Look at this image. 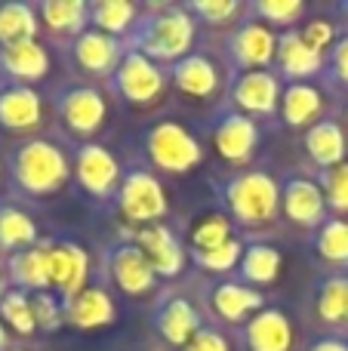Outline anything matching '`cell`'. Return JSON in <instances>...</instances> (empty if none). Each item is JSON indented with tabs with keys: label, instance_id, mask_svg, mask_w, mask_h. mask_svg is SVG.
Wrapping results in <instances>:
<instances>
[{
	"label": "cell",
	"instance_id": "obj_37",
	"mask_svg": "<svg viewBox=\"0 0 348 351\" xmlns=\"http://www.w3.org/2000/svg\"><path fill=\"white\" fill-rule=\"evenodd\" d=\"M188 12L195 16L197 25L207 28H232L240 25L247 16V3L240 0H188Z\"/></svg>",
	"mask_w": 348,
	"mask_h": 351
},
{
	"label": "cell",
	"instance_id": "obj_23",
	"mask_svg": "<svg viewBox=\"0 0 348 351\" xmlns=\"http://www.w3.org/2000/svg\"><path fill=\"white\" fill-rule=\"evenodd\" d=\"M117 302L105 284H86L77 296L65 299V324L74 330H99L114 324Z\"/></svg>",
	"mask_w": 348,
	"mask_h": 351
},
{
	"label": "cell",
	"instance_id": "obj_39",
	"mask_svg": "<svg viewBox=\"0 0 348 351\" xmlns=\"http://www.w3.org/2000/svg\"><path fill=\"white\" fill-rule=\"evenodd\" d=\"M228 241H234V222L225 213H210V216H201L191 225L188 253L191 250H197V253H201V250H216Z\"/></svg>",
	"mask_w": 348,
	"mask_h": 351
},
{
	"label": "cell",
	"instance_id": "obj_24",
	"mask_svg": "<svg viewBox=\"0 0 348 351\" xmlns=\"http://www.w3.org/2000/svg\"><path fill=\"white\" fill-rule=\"evenodd\" d=\"M327 111V93L321 90L314 80H302V84H284L281 96V121L290 130H308L318 121H324Z\"/></svg>",
	"mask_w": 348,
	"mask_h": 351
},
{
	"label": "cell",
	"instance_id": "obj_27",
	"mask_svg": "<svg viewBox=\"0 0 348 351\" xmlns=\"http://www.w3.org/2000/svg\"><path fill=\"white\" fill-rule=\"evenodd\" d=\"M40 28L53 34L55 40H68L80 37L90 28V3L86 0H40L34 3Z\"/></svg>",
	"mask_w": 348,
	"mask_h": 351
},
{
	"label": "cell",
	"instance_id": "obj_31",
	"mask_svg": "<svg viewBox=\"0 0 348 351\" xmlns=\"http://www.w3.org/2000/svg\"><path fill=\"white\" fill-rule=\"evenodd\" d=\"M37 243H40V231L31 213H25L12 200H0V253L12 256Z\"/></svg>",
	"mask_w": 348,
	"mask_h": 351
},
{
	"label": "cell",
	"instance_id": "obj_15",
	"mask_svg": "<svg viewBox=\"0 0 348 351\" xmlns=\"http://www.w3.org/2000/svg\"><path fill=\"white\" fill-rule=\"evenodd\" d=\"M123 53H127V43L117 40V37H108L96 28H86L80 37H74L68 43V59H71L74 71L80 77L90 80H105L108 84L111 74L117 71Z\"/></svg>",
	"mask_w": 348,
	"mask_h": 351
},
{
	"label": "cell",
	"instance_id": "obj_2",
	"mask_svg": "<svg viewBox=\"0 0 348 351\" xmlns=\"http://www.w3.org/2000/svg\"><path fill=\"white\" fill-rule=\"evenodd\" d=\"M197 22L185 3H151L142 6V19L136 25L127 47L139 49L151 62L170 68L188 53H195Z\"/></svg>",
	"mask_w": 348,
	"mask_h": 351
},
{
	"label": "cell",
	"instance_id": "obj_26",
	"mask_svg": "<svg viewBox=\"0 0 348 351\" xmlns=\"http://www.w3.org/2000/svg\"><path fill=\"white\" fill-rule=\"evenodd\" d=\"M302 148H306L308 160H312L321 173L345 164L348 136H345L343 121H336V117H324V121H318L314 127H308L306 136H302Z\"/></svg>",
	"mask_w": 348,
	"mask_h": 351
},
{
	"label": "cell",
	"instance_id": "obj_48",
	"mask_svg": "<svg viewBox=\"0 0 348 351\" xmlns=\"http://www.w3.org/2000/svg\"><path fill=\"white\" fill-rule=\"evenodd\" d=\"M6 287H10V280H6V268L0 265V296L6 293Z\"/></svg>",
	"mask_w": 348,
	"mask_h": 351
},
{
	"label": "cell",
	"instance_id": "obj_11",
	"mask_svg": "<svg viewBox=\"0 0 348 351\" xmlns=\"http://www.w3.org/2000/svg\"><path fill=\"white\" fill-rule=\"evenodd\" d=\"M277 40H281V34H275V28L244 16V22L234 25L225 40V65L232 68V74L275 68Z\"/></svg>",
	"mask_w": 348,
	"mask_h": 351
},
{
	"label": "cell",
	"instance_id": "obj_42",
	"mask_svg": "<svg viewBox=\"0 0 348 351\" xmlns=\"http://www.w3.org/2000/svg\"><path fill=\"white\" fill-rule=\"evenodd\" d=\"M299 34H302V40L314 49V53H321L327 59V53L336 47V40L343 37V31H339V22L318 16V19H308V22L299 28Z\"/></svg>",
	"mask_w": 348,
	"mask_h": 351
},
{
	"label": "cell",
	"instance_id": "obj_25",
	"mask_svg": "<svg viewBox=\"0 0 348 351\" xmlns=\"http://www.w3.org/2000/svg\"><path fill=\"white\" fill-rule=\"evenodd\" d=\"M324 56L314 53L299 31H284L277 40V59H275V71L281 80L287 84H302V80H314L324 71Z\"/></svg>",
	"mask_w": 348,
	"mask_h": 351
},
{
	"label": "cell",
	"instance_id": "obj_46",
	"mask_svg": "<svg viewBox=\"0 0 348 351\" xmlns=\"http://www.w3.org/2000/svg\"><path fill=\"white\" fill-rule=\"evenodd\" d=\"M0 351H10V333H6L3 321H0Z\"/></svg>",
	"mask_w": 348,
	"mask_h": 351
},
{
	"label": "cell",
	"instance_id": "obj_14",
	"mask_svg": "<svg viewBox=\"0 0 348 351\" xmlns=\"http://www.w3.org/2000/svg\"><path fill=\"white\" fill-rule=\"evenodd\" d=\"M284 96V80L277 77L275 68H262V71H238L232 74L228 84V105L250 117H271L281 111Z\"/></svg>",
	"mask_w": 348,
	"mask_h": 351
},
{
	"label": "cell",
	"instance_id": "obj_5",
	"mask_svg": "<svg viewBox=\"0 0 348 351\" xmlns=\"http://www.w3.org/2000/svg\"><path fill=\"white\" fill-rule=\"evenodd\" d=\"M55 121L68 133V139H77L80 145L90 142L108 121V96L102 86L90 80H68L53 93Z\"/></svg>",
	"mask_w": 348,
	"mask_h": 351
},
{
	"label": "cell",
	"instance_id": "obj_18",
	"mask_svg": "<svg viewBox=\"0 0 348 351\" xmlns=\"http://www.w3.org/2000/svg\"><path fill=\"white\" fill-rule=\"evenodd\" d=\"M133 241L139 243V250L145 253V259L151 262L154 274L164 280H176L188 265V247L179 237V231L166 222L142 225L133 231Z\"/></svg>",
	"mask_w": 348,
	"mask_h": 351
},
{
	"label": "cell",
	"instance_id": "obj_4",
	"mask_svg": "<svg viewBox=\"0 0 348 351\" xmlns=\"http://www.w3.org/2000/svg\"><path fill=\"white\" fill-rule=\"evenodd\" d=\"M142 154L148 167L170 176H185L203 164V145L182 121L158 117L142 133Z\"/></svg>",
	"mask_w": 348,
	"mask_h": 351
},
{
	"label": "cell",
	"instance_id": "obj_35",
	"mask_svg": "<svg viewBox=\"0 0 348 351\" xmlns=\"http://www.w3.org/2000/svg\"><path fill=\"white\" fill-rule=\"evenodd\" d=\"M247 16L284 34V31H293V25L306 16V3L302 0H253L247 3Z\"/></svg>",
	"mask_w": 348,
	"mask_h": 351
},
{
	"label": "cell",
	"instance_id": "obj_9",
	"mask_svg": "<svg viewBox=\"0 0 348 351\" xmlns=\"http://www.w3.org/2000/svg\"><path fill=\"white\" fill-rule=\"evenodd\" d=\"M207 133H210V145L216 148V154L232 167L250 164L259 142H262L259 121L244 114V111H238L234 105H222V108L213 111V117L207 123Z\"/></svg>",
	"mask_w": 348,
	"mask_h": 351
},
{
	"label": "cell",
	"instance_id": "obj_1",
	"mask_svg": "<svg viewBox=\"0 0 348 351\" xmlns=\"http://www.w3.org/2000/svg\"><path fill=\"white\" fill-rule=\"evenodd\" d=\"M6 173H10V185L22 197L40 200L65 188V182L74 176V154L55 139L28 136L10 148Z\"/></svg>",
	"mask_w": 348,
	"mask_h": 351
},
{
	"label": "cell",
	"instance_id": "obj_40",
	"mask_svg": "<svg viewBox=\"0 0 348 351\" xmlns=\"http://www.w3.org/2000/svg\"><path fill=\"white\" fill-rule=\"evenodd\" d=\"M31 305H34V321L40 333H55L65 327V299L53 290L31 293Z\"/></svg>",
	"mask_w": 348,
	"mask_h": 351
},
{
	"label": "cell",
	"instance_id": "obj_47",
	"mask_svg": "<svg viewBox=\"0 0 348 351\" xmlns=\"http://www.w3.org/2000/svg\"><path fill=\"white\" fill-rule=\"evenodd\" d=\"M336 16L348 25V0H343V3H336Z\"/></svg>",
	"mask_w": 348,
	"mask_h": 351
},
{
	"label": "cell",
	"instance_id": "obj_43",
	"mask_svg": "<svg viewBox=\"0 0 348 351\" xmlns=\"http://www.w3.org/2000/svg\"><path fill=\"white\" fill-rule=\"evenodd\" d=\"M324 80H327V86L348 90V31H343V37L336 40V47L327 53Z\"/></svg>",
	"mask_w": 348,
	"mask_h": 351
},
{
	"label": "cell",
	"instance_id": "obj_44",
	"mask_svg": "<svg viewBox=\"0 0 348 351\" xmlns=\"http://www.w3.org/2000/svg\"><path fill=\"white\" fill-rule=\"evenodd\" d=\"M182 351H232V339L219 327H210L207 324Z\"/></svg>",
	"mask_w": 348,
	"mask_h": 351
},
{
	"label": "cell",
	"instance_id": "obj_16",
	"mask_svg": "<svg viewBox=\"0 0 348 351\" xmlns=\"http://www.w3.org/2000/svg\"><path fill=\"white\" fill-rule=\"evenodd\" d=\"M281 213L287 216V222L299 225V228L314 234L330 219L327 216L330 206H327L321 179H312L306 173H290L281 182Z\"/></svg>",
	"mask_w": 348,
	"mask_h": 351
},
{
	"label": "cell",
	"instance_id": "obj_6",
	"mask_svg": "<svg viewBox=\"0 0 348 351\" xmlns=\"http://www.w3.org/2000/svg\"><path fill=\"white\" fill-rule=\"evenodd\" d=\"M114 210L133 228L154 225L166 219V213H170L166 188L148 164H136L123 170L121 188H117V197H114Z\"/></svg>",
	"mask_w": 348,
	"mask_h": 351
},
{
	"label": "cell",
	"instance_id": "obj_19",
	"mask_svg": "<svg viewBox=\"0 0 348 351\" xmlns=\"http://www.w3.org/2000/svg\"><path fill=\"white\" fill-rule=\"evenodd\" d=\"M49 290L71 299L90 284V253L74 241H47Z\"/></svg>",
	"mask_w": 348,
	"mask_h": 351
},
{
	"label": "cell",
	"instance_id": "obj_34",
	"mask_svg": "<svg viewBox=\"0 0 348 351\" xmlns=\"http://www.w3.org/2000/svg\"><path fill=\"white\" fill-rule=\"evenodd\" d=\"M312 247L318 253V259L339 265V268H348V219L330 216L312 234Z\"/></svg>",
	"mask_w": 348,
	"mask_h": 351
},
{
	"label": "cell",
	"instance_id": "obj_36",
	"mask_svg": "<svg viewBox=\"0 0 348 351\" xmlns=\"http://www.w3.org/2000/svg\"><path fill=\"white\" fill-rule=\"evenodd\" d=\"M0 321L6 324V330H12L18 336H34L37 321H34L31 293L18 290V287H6V293L0 296Z\"/></svg>",
	"mask_w": 348,
	"mask_h": 351
},
{
	"label": "cell",
	"instance_id": "obj_17",
	"mask_svg": "<svg viewBox=\"0 0 348 351\" xmlns=\"http://www.w3.org/2000/svg\"><path fill=\"white\" fill-rule=\"evenodd\" d=\"M203 302H207L210 315L222 324H232V327H244L253 315L265 308V296L262 290L244 284L238 278H219L207 287L203 293Z\"/></svg>",
	"mask_w": 348,
	"mask_h": 351
},
{
	"label": "cell",
	"instance_id": "obj_49",
	"mask_svg": "<svg viewBox=\"0 0 348 351\" xmlns=\"http://www.w3.org/2000/svg\"><path fill=\"white\" fill-rule=\"evenodd\" d=\"M343 117H345V123H348V102L343 105Z\"/></svg>",
	"mask_w": 348,
	"mask_h": 351
},
{
	"label": "cell",
	"instance_id": "obj_22",
	"mask_svg": "<svg viewBox=\"0 0 348 351\" xmlns=\"http://www.w3.org/2000/svg\"><path fill=\"white\" fill-rule=\"evenodd\" d=\"M240 342L247 351H293V321L284 308L265 305L240 327Z\"/></svg>",
	"mask_w": 348,
	"mask_h": 351
},
{
	"label": "cell",
	"instance_id": "obj_3",
	"mask_svg": "<svg viewBox=\"0 0 348 351\" xmlns=\"http://www.w3.org/2000/svg\"><path fill=\"white\" fill-rule=\"evenodd\" d=\"M225 216L240 228H265L281 213V182L269 170H234L213 182Z\"/></svg>",
	"mask_w": 348,
	"mask_h": 351
},
{
	"label": "cell",
	"instance_id": "obj_20",
	"mask_svg": "<svg viewBox=\"0 0 348 351\" xmlns=\"http://www.w3.org/2000/svg\"><path fill=\"white\" fill-rule=\"evenodd\" d=\"M43 96L34 86L0 84V130L12 136H28L43 123Z\"/></svg>",
	"mask_w": 348,
	"mask_h": 351
},
{
	"label": "cell",
	"instance_id": "obj_50",
	"mask_svg": "<svg viewBox=\"0 0 348 351\" xmlns=\"http://www.w3.org/2000/svg\"><path fill=\"white\" fill-rule=\"evenodd\" d=\"M10 351H22V348H10Z\"/></svg>",
	"mask_w": 348,
	"mask_h": 351
},
{
	"label": "cell",
	"instance_id": "obj_10",
	"mask_svg": "<svg viewBox=\"0 0 348 351\" xmlns=\"http://www.w3.org/2000/svg\"><path fill=\"white\" fill-rule=\"evenodd\" d=\"M123 179V167L117 154L102 142H84L74 148V182L90 200L102 206H114L117 188Z\"/></svg>",
	"mask_w": 348,
	"mask_h": 351
},
{
	"label": "cell",
	"instance_id": "obj_45",
	"mask_svg": "<svg viewBox=\"0 0 348 351\" xmlns=\"http://www.w3.org/2000/svg\"><path fill=\"white\" fill-rule=\"evenodd\" d=\"M306 351H348V336H339V333L314 336Z\"/></svg>",
	"mask_w": 348,
	"mask_h": 351
},
{
	"label": "cell",
	"instance_id": "obj_41",
	"mask_svg": "<svg viewBox=\"0 0 348 351\" xmlns=\"http://www.w3.org/2000/svg\"><path fill=\"white\" fill-rule=\"evenodd\" d=\"M321 188H324V197L330 213H336L339 219L348 216V160L333 170L321 173Z\"/></svg>",
	"mask_w": 348,
	"mask_h": 351
},
{
	"label": "cell",
	"instance_id": "obj_30",
	"mask_svg": "<svg viewBox=\"0 0 348 351\" xmlns=\"http://www.w3.org/2000/svg\"><path fill=\"white\" fill-rule=\"evenodd\" d=\"M284 265V256L275 243L269 241H247L244 256H240V265H238V280L250 287H269L277 280Z\"/></svg>",
	"mask_w": 348,
	"mask_h": 351
},
{
	"label": "cell",
	"instance_id": "obj_32",
	"mask_svg": "<svg viewBox=\"0 0 348 351\" xmlns=\"http://www.w3.org/2000/svg\"><path fill=\"white\" fill-rule=\"evenodd\" d=\"M314 315L327 327L348 330V271L327 274L314 290Z\"/></svg>",
	"mask_w": 348,
	"mask_h": 351
},
{
	"label": "cell",
	"instance_id": "obj_12",
	"mask_svg": "<svg viewBox=\"0 0 348 351\" xmlns=\"http://www.w3.org/2000/svg\"><path fill=\"white\" fill-rule=\"evenodd\" d=\"M151 327H154V333L160 336L164 346H170L173 351H182L207 327V321H203L201 308H197V302L191 296H185V293H179V290H166V293H160V299L154 302Z\"/></svg>",
	"mask_w": 348,
	"mask_h": 351
},
{
	"label": "cell",
	"instance_id": "obj_29",
	"mask_svg": "<svg viewBox=\"0 0 348 351\" xmlns=\"http://www.w3.org/2000/svg\"><path fill=\"white\" fill-rule=\"evenodd\" d=\"M6 280L10 287H18L25 293L49 290V268H47V241L37 247H28L22 253L6 256Z\"/></svg>",
	"mask_w": 348,
	"mask_h": 351
},
{
	"label": "cell",
	"instance_id": "obj_33",
	"mask_svg": "<svg viewBox=\"0 0 348 351\" xmlns=\"http://www.w3.org/2000/svg\"><path fill=\"white\" fill-rule=\"evenodd\" d=\"M37 31H40V19H37L34 3H22V0L0 3V47L37 40Z\"/></svg>",
	"mask_w": 348,
	"mask_h": 351
},
{
	"label": "cell",
	"instance_id": "obj_21",
	"mask_svg": "<svg viewBox=\"0 0 348 351\" xmlns=\"http://www.w3.org/2000/svg\"><path fill=\"white\" fill-rule=\"evenodd\" d=\"M49 49L40 40H22L0 47V84L34 86L49 74Z\"/></svg>",
	"mask_w": 348,
	"mask_h": 351
},
{
	"label": "cell",
	"instance_id": "obj_13",
	"mask_svg": "<svg viewBox=\"0 0 348 351\" xmlns=\"http://www.w3.org/2000/svg\"><path fill=\"white\" fill-rule=\"evenodd\" d=\"M232 68L222 65L219 59H213L203 49H195L185 59H179L176 65H170V86L182 96L191 99H219L222 93H228V77Z\"/></svg>",
	"mask_w": 348,
	"mask_h": 351
},
{
	"label": "cell",
	"instance_id": "obj_28",
	"mask_svg": "<svg viewBox=\"0 0 348 351\" xmlns=\"http://www.w3.org/2000/svg\"><path fill=\"white\" fill-rule=\"evenodd\" d=\"M142 19V6L133 0H90V28L127 43Z\"/></svg>",
	"mask_w": 348,
	"mask_h": 351
},
{
	"label": "cell",
	"instance_id": "obj_8",
	"mask_svg": "<svg viewBox=\"0 0 348 351\" xmlns=\"http://www.w3.org/2000/svg\"><path fill=\"white\" fill-rule=\"evenodd\" d=\"M102 271H105V284L114 287L121 296L129 299L151 296L160 280L133 237H121V241L108 243L102 250Z\"/></svg>",
	"mask_w": 348,
	"mask_h": 351
},
{
	"label": "cell",
	"instance_id": "obj_7",
	"mask_svg": "<svg viewBox=\"0 0 348 351\" xmlns=\"http://www.w3.org/2000/svg\"><path fill=\"white\" fill-rule=\"evenodd\" d=\"M108 90L133 108H148L170 90V68L158 65L148 56H142L139 49L127 47L121 65L108 80Z\"/></svg>",
	"mask_w": 348,
	"mask_h": 351
},
{
	"label": "cell",
	"instance_id": "obj_38",
	"mask_svg": "<svg viewBox=\"0 0 348 351\" xmlns=\"http://www.w3.org/2000/svg\"><path fill=\"white\" fill-rule=\"evenodd\" d=\"M244 247L247 243L240 241V237H234V241H228V243H222V247H216V250H191L188 253V262L195 268H201L203 274H213V278H225V274H232V271H238V265H240V256H244Z\"/></svg>",
	"mask_w": 348,
	"mask_h": 351
}]
</instances>
